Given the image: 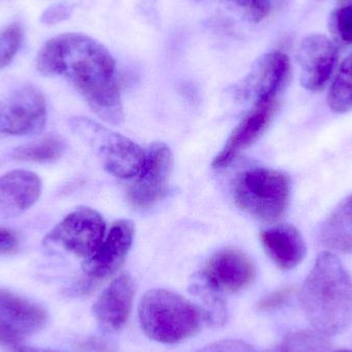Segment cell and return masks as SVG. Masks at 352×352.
Segmentation results:
<instances>
[{
  "instance_id": "obj_1",
  "label": "cell",
  "mask_w": 352,
  "mask_h": 352,
  "mask_svg": "<svg viewBox=\"0 0 352 352\" xmlns=\"http://www.w3.org/2000/svg\"><path fill=\"white\" fill-rule=\"evenodd\" d=\"M36 67L45 76L67 78L107 123L123 121L116 61L102 43L82 33L57 35L39 50Z\"/></svg>"
},
{
  "instance_id": "obj_2",
  "label": "cell",
  "mask_w": 352,
  "mask_h": 352,
  "mask_svg": "<svg viewBox=\"0 0 352 352\" xmlns=\"http://www.w3.org/2000/svg\"><path fill=\"white\" fill-rule=\"evenodd\" d=\"M306 318L316 332L335 336L352 320V281L341 261L332 252H322L300 291Z\"/></svg>"
},
{
  "instance_id": "obj_3",
  "label": "cell",
  "mask_w": 352,
  "mask_h": 352,
  "mask_svg": "<svg viewBox=\"0 0 352 352\" xmlns=\"http://www.w3.org/2000/svg\"><path fill=\"white\" fill-rule=\"evenodd\" d=\"M140 320L148 338L173 344L196 334L205 320V314L182 296L157 289L142 298Z\"/></svg>"
},
{
  "instance_id": "obj_4",
  "label": "cell",
  "mask_w": 352,
  "mask_h": 352,
  "mask_svg": "<svg viewBox=\"0 0 352 352\" xmlns=\"http://www.w3.org/2000/svg\"><path fill=\"white\" fill-rule=\"evenodd\" d=\"M234 198L238 207L254 219L275 223L289 209L291 179L274 169H250L236 180Z\"/></svg>"
},
{
  "instance_id": "obj_5",
  "label": "cell",
  "mask_w": 352,
  "mask_h": 352,
  "mask_svg": "<svg viewBox=\"0 0 352 352\" xmlns=\"http://www.w3.org/2000/svg\"><path fill=\"white\" fill-rule=\"evenodd\" d=\"M104 219L89 207H80L64 217L43 239V246L59 248L84 261L98 250L105 238Z\"/></svg>"
},
{
  "instance_id": "obj_6",
  "label": "cell",
  "mask_w": 352,
  "mask_h": 352,
  "mask_svg": "<svg viewBox=\"0 0 352 352\" xmlns=\"http://www.w3.org/2000/svg\"><path fill=\"white\" fill-rule=\"evenodd\" d=\"M45 123L47 103L38 89L24 86L0 100V140L36 135Z\"/></svg>"
},
{
  "instance_id": "obj_7",
  "label": "cell",
  "mask_w": 352,
  "mask_h": 352,
  "mask_svg": "<svg viewBox=\"0 0 352 352\" xmlns=\"http://www.w3.org/2000/svg\"><path fill=\"white\" fill-rule=\"evenodd\" d=\"M173 167L170 148L163 142L153 144L138 179L128 190L130 202L138 208L148 209L162 200L168 192Z\"/></svg>"
},
{
  "instance_id": "obj_8",
  "label": "cell",
  "mask_w": 352,
  "mask_h": 352,
  "mask_svg": "<svg viewBox=\"0 0 352 352\" xmlns=\"http://www.w3.org/2000/svg\"><path fill=\"white\" fill-rule=\"evenodd\" d=\"M82 127L97 146L105 170L120 178L133 177L140 173L146 154L138 144L95 123Z\"/></svg>"
},
{
  "instance_id": "obj_9",
  "label": "cell",
  "mask_w": 352,
  "mask_h": 352,
  "mask_svg": "<svg viewBox=\"0 0 352 352\" xmlns=\"http://www.w3.org/2000/svg\"><path fill=\"white\" fill-rule=\"evenodd\" d=\"M256 278V267L244 252L226 248L215 252L205 264L202 279L209 291L237 293L250 287Z\"/></svg>"
},
{
  "instance_id": "obj_10",
  "label": "cell",
  "mask_w": 352,
  "mask_h": 352,
  "mask_svg": "<svg viewBox=\"0 0 352 352\" xmlns=\"http://www.w3.org/2000/svg\"><path fill=\"white\" fill-rule=\"evenodd\" d=\"M301 68V82L312 92L328 84L338 60L336 45L326 35L311 34L300 43L297 54Z\"/></svg>"
},
{
  "instance_id": "obj_11",
  "label": "cell",
  "mask_w": 352,
  "mask_h": 352,
  "mask_svg": "<svg viewBox=\"0 0 352 352\" xmlns=\"http://www.w3.org/2000/svg\"><path fill=\"white\" fill-rule=\"evenodd\" d=\"M134 237L132 221L121 219L111 226L96 252L82 263L85 275L91 280H102L119 270L125 262Z\"/></svg>"
},
{
  "instance_id": "obj_12",
  "label": "cell",
  "mask_w": 352,
  "mask_h": 352,
  "mask_svg": "<svg viewBox=\"0 0 352 352\" xmlns=\"http://www.w3.org/2000/svg\"><path fill=\"white\" fill-rule=\"evenodd\" d=\"M279 100L254 101L212 162L214 168L228 166L240 153L254 144L266 131L278 109Z\"/></svg>"
},
{
  "instance_id": "obj_13",
  "label": "cell",
  "mask_w": 352,
  "mask_h": 352,
  "mask_svg": "<svg viewBox=\"0 0 352 352\" xmlns=\"http://www.w3.org/2000/svg\"><path fill=\"white\" fill-rule=\"evenodd\" d=\"M291 76V63L287 54L270 52L258 58L243 87L254 101L279 100Z\"/></svg>"
},
{
  "instance_id": "obj_14",
  "label": "cell",
  "mask_w": 352,
  "mask_h": 352,
  "mask_svg": "<svg viewBox=\"0 0 352 352\" xmlns=\"http://www.w3.org/2000/svg\"><path fill=\"white\" fill-rule=\"evenodd\" d=\"M135 285L129 274L113 279L93 306V314L101 328L109 332L121 330L133 306Z\"/></svg>"
},
{
  "instance_id": "obj_15",
  "label": "cell",
  "mask_w": 352,
  "mask_h": 352,
  "mask_svg": "<svg viewBox=\"0 0 352 352\" xmlns=\"http://www.w3.org/2000/svg\"><path fill=\"white\" fill-rule=\"evenodd\" d=\"M41 194V180L34 173L14 170L0 176V217L10 219L28 210Z\"/></svg>"
},
{
  "instance_id": "obj_16",
  "label": "cell",
  "mask_w": 352,
  "mask_h": 352,
  "mask_svg": "<svg viewBox=\"0 0 352 352\" xmlns=\"http://www.w3.org/2000/svg\"><path fill=\"white\" fill-rule=\"evenodd\" d=\"M0 322L21 336H28L45 328L47 314L37 304L0 289Z\"/></svg>"
},
{
  "instance_id": "obj_17",
  "label": "cell",
  "mask_w": 352,
  "mask_h": 352,
  "mask_svg": "<svg viewBox=\"0 0 352 352\" xmlns=\"http://www.w3.org/2000/svg\"><path fill=\"white\" fill-rule=\"evenodd\" d=\"M261 242L269 258L283 270H291L303 261L306 244L297 228L277 225L261 233Z\"/></svg>"
},
{
  "instance_id": "obj_18",
  "label": "cell",
  "mask_w": 352,
  "mask_h": 352,
  "mask_svg": "<svg viewBox=\"0 0 352 352\" xmlns=\"http://www.w3.org/2000/svg\"><path fill=\"white\" fill-rule=\"evenodd\" d=\"M322 245L341 254H352V195L345 198L322 223Z\"/></svg>"
},
{
  "instance_id": "obj_19",
  "label": "cell",
  "mask_w": 352,
  "mask_h": 352,
  "mask_svg": "<svg viewBox=\"0 0 352 352\" xmlns=\"http://www.w3.org/2000/svg\"><path fill=\"white\" fill-rule=\"evenodd\" d=\"M64 144L57 136H47L34 142L18 146L12 153L16 161L32 163H50L61 158Z\"/></svg>"
},
{
  "instance_id": "obj_20",
  "label": "cell",
  "mask_w": 352,
  "mask_h": 352,
  "mask_svg": "<svg viewBox=\"0 0 352 352\" xmlns=\"http://www.w3.org/2000/svg\"><path fill=\"white\" fill-rule=\"evenodd\" d=\"M328 104L337 113H347L352 109V53L339 67L329 92Z\"/></svg>"
},
{
  "instance_id": "obj_21",
  "label": "cell",
  "mask_w": 352,
  "mask_h": 352,
  "mask_svg": "<svg viewBox=\"0 0 352 352\" xmlns=\"http://www.w3.org/2000/svg\"><path fill=\"white\" fill-rule=\"evenodd\" d=\"M203 6H217L227 8L243 20L260 23L269 16L277 0H195Z\"/></svg>"
},
{
  "instance_id": "obj_22",
  "label": "cell",
  "mask_w": 352,
  "mask_h": 352,
  "mask_svg": "<svg viewBox=\"0 0 352 352\" xmlns=\"http://www.w3.org/2000/svg\"><path fill=\"white\" fill-rule=\"evenodd\" d=\"M330 349L324 335L316 331H299L287 335L265 352H329Z\"/></svg>"
},
{
  "instance_id": "obj_23",
  "label": "cell",
  "mask_w": 352,
  "mask_h": 352,
  "mask_svg": "<svg viewBox=\"0 0 352 352\" xmlns=\"http://www.w3.org/2000/svg\"><path fill=\"white\" fill-rule=\"evenodd\" d=\"M329 29L335 41L341 45H352V4L338 6L331 12Z\"/></svg>"
},
{
  "instance_id": "obj_24",
  "label": "cell",
  "mask_w": 352,
  "mask_h": 352,
  "mask_svg": "<svg viewBox=\"0 0 352 352\" xmlns=\"http://www.w3.org/2000/svg\"><path fill=\"white\" fill-rule=\"evenodd\" d=\"M22 25L12 23L0 32V70L6 68L16 57L23 43Z\"/></svg>"
},
{
  "instance_id": "obj_25",
  "label": "cell",
  "mask_w": 352,
  "mask_h": 352,
  "mask_svg": "<svg viewBox=\"0 0 352 352\" xmlns=\"http://www.w3.org/2000/svg\"><path fill=\"white\" fill-rule=\"evenodd\" d=\"M295 289L293 287H285L269 294L266 297L263 298L258 303V310L263 312L273 311L285 305L287 301L291 299Z\"/></svg>"
},
{
  "instance_id": "obj_26",
  "label": "cell",
  "mask_w": 352,
  "mask_h": 352,
  "mask_svg": "<svg viewBox=\"0 0 352 352\" xmlns=\"http://www.w3.org/2000/svg\"><path fill=\"white\" fill-rule=\"evenodd\" d=\"M197 352H256L254 347L240 340H221L207 345Z\"/></svg>"
},
{
  "instance_id": "obj_27",
  "label": "cell",
  "mask_w": 352,
  "mask_h": 352,
  "mask_svg": "<svg viewBox=\"0 0 352 352\" xmlns=\"http://www.w3.org/2000/svg\"><path fill=\"white\" fill-rule=\"evenodd\" d=\"M72 6L66 3H56L47 8L41 14V21L43 24L54 25L69 18Z\"/></svg>"
},
{
  "instance_id": "obj_28",
  "label": "cell",
  "mask_w": 352,
  "mask_h": 352,
  "mask_svg": "<svg viewBox=\"0 0 352 352\" xmlns=\"http://www.w3.org/2000/svg\"><path fill=\"white\" fill-rule=\"evenodd\" d=\"M18 235L12 230L0 227V254H12L18 250Z\"/></svg>"
},
{
  "instance_id": "obj_29",
  "label": "cell",
  "mask_w": 352,
  "mask_h": 352,
  "mask_svg": "<svg viewBox=\"0 0 352 352\" xmlns=\"http://www.w3.org/2000/svg\"><path fill=\"white\" fill-rule=\"evenodd\" d=\"M21 341H22L21 335L0 322V344L2 346L16 352L19 347L22 346Z\"/></svg>"
},
{
  "instance_id": "obj_30",
  "label": "cell",
  "mask_w": 352,
  "mask_h": 352,
  "mask_svg": "<svg viewBox=\"0 0 352 352\" xmlns=\"http://www.w3.org/2000/svg\"><path fill=\"white\" fill-rule=\"evenodd\" d=\"M16 352H56L53 351H47V349H35V347L20 346L16 349Z\"/></svg>"
},
{
  "instance_id": "obj_31",
  "label": "cell",
  "mask_w": 352,
  "mask_h": 352,
  "mask_svg": "<svg viewBox=\"0 0 352 352\" xmlns=\"http://www.w3.org/2000/svg\"><path fill=\"white\" fill-rule=\"evenodd\" d=\"M352 4V0H338V6H347Z\"/></svg>"
},
{
  "instance_id": "obj_32",
  "label": "cell",
  "mask_w": 352,
  "mask_h": 352,
  "mask_svg": "<svg viewBox=\"0 0 352 352\" xmlns=\"http://www.w3.org/2000/svg\"><path fill=\"white\" fill-rule=\"evenodd\" d=\"M336 352H352L351 351H346V349H341V351H338Z\"/></svg>"
}]
</instances>
